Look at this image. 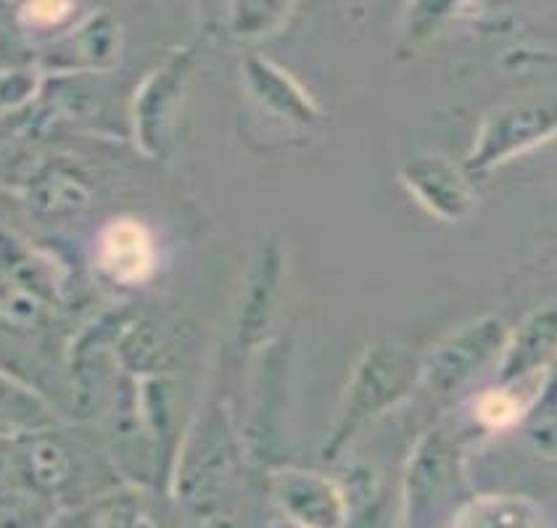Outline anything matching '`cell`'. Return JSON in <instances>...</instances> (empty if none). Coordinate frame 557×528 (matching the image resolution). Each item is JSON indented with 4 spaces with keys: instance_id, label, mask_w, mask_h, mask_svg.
Returning a JSON list of instances; mask_svg holds the SVG:
<instances>
[{
    "instance_id": "cell-1",
    "label": "cell",
    "mask_w": 557,
    "mask_h": 528,
    "mask_svg": "<svg viewBox=\"0 0 557 528\" xmlns=\"http://www.w3.org/2000/svg\"><path fill=\"white\" fill-rule=\"evenodd\" d=\"M277 500L299 528H338L344 520L342 492L331 481L309 474H283L277 478Z\"/></svg>"
},
{
    "instance_id": "cell-2",
    "label": "cell",
    "mask_w": 557,
    "mask_h": 528,
    "mask_svg": "<svg viewBox=\"0 0 557 528\" xmlns=\"http://www.w3.org/2000/svg\"><path fill=\"white\" fill-rule=\"evenodd\" d=\"M101 265L116 283H140L153 267V246L146 228L116 220L101 235Z\"/></svg>"
},
{
    "instance_id": "cell-3",
    "label": "cell",
    "mask_w": 557,
    "mask_h": 528,
    "mask_svg": "<svg viewBox=\"0 0 557 528\" xmlns=\"http://www.w3.org/2000/svg\"><path fill=\"white\" fill-rule=\"evenodd\" d=\"M14 463L22 470L24 481L42 494L61 492L74 478V457L70 446L59 437L40 433L18 446Z\"/></svg>"
},
{
    "instance_id": "cell-4",
    "label": "cell",
    "mask_w": 557,
    "mask_h": 528,
    "mask_svg": "<svg viewBox=\"0 0 557 528\" xmlns=\"http://www.w3.org/2000/svg\"><path fill=\"white\" fill-rule=\"evenodd\" d=\"M407 177L438 214H466L468 188L447 161H418L407 170Z\"/></svg>"
},
{
    "instance_id": "cell-5",
    "label": "cell",
    "mask_w": 557,
    "mask_h": 528,
    "mask_svg": "<svg viewBox=\"0 0 557 528\" xmlns=\"http://www.w3.org/2000/svg\"><path fill=\"white\" fill-rule=\"evenodd\" d=\"M35 207L42 217H72L88 207L90 188L83 177L66 170H48L33 188Z\"/></svg>"
},
{
    "instance_id": "cell-6",
    "label": "cell",
    "mask_w": 557,
    "mask_h": 528,
    "mask_svg": "<svg viewBox=\"0 0 557 528\" xmlns=\"http://www.w3.org/2000/svg\"><path fill=\"white\" fill-rule=\"evenodd\" d=\"M72 53L70 59L74 64L85 66H103L114 59L116 48H120V33H116L114 19L109 14H98L90 19L83 29H77L70 42Z\"/></svg>"
},
{
    "instance_id": "cell-7",
    "label": "cell",
    "mask_w": 557,
    "mask_h": 528,
    "mask_svg": "<svg viewBox=\"0 0 557 528\" xmlns=\"http://www.w3.org/2000/svg\"><path fill=\"white\" fill-rule=\"evenodd\" d=\"M455 528H540L531 505L518 500H484L470 505Z\"/></svg>"
},
{
    "instance_id": "cell-8",
    "label": "cell",
    "mask_w": 557,
    "mask_h": 528,
    "mask_svg": "<svg viewBox=\"0 0 557 528\" xmlns=\"http://www.w3.org/2000/svg\"><path fill=\"white\" fill-rule=\"evenodd\" d=\"M42 320V304L33 291H27L24 285L11 283L5 288H0V326L9 328V331L24 333L35 331Z\"/></svg>"
},
{
    "instance_id": "cell-9",
    "label": "cell",
    "mask_w": 557,
    "mask_h": 528,
    "mask_svg": "<svg viewBox=\"0 0 557 528\" xmlns=\"http://www.w3.org/2000/svg\"><path fill=\"white\" fill-rule=\"evenodd\" d=\"M101 528H159V520L138 496H111L98 507Z\"/></svg>"
},
{
    "instance_id": "cell-10",
    "label": "cell",
    "mask_w": 557,
    "mask_h": 528,
    "mask_svg": "<svg viewBox=\"0 0 557 528\" xmlns=\"http://www.w3.org/2000/svg\"><path fill=\"white\" fill-rule=\"evenodd\" d=\"M0 528H37V507L27 494L0 489Z\"/></svg>"
},
{
    "instance_id": "cell-11",
    "label": "cell",
    "mask_w": 557,
    "mask_h": 528,
    "mask_svg": "<svg viewBox=\"0 0 557 528\" xmlns=\"http://www.w3.org/2000/svg\"><path fill=\"white\" fill-rule=\"evenodd\" d=\"M479 415L492 426H505V422L518 418V405L512 396H507L505 391H492L481 400L479 405Z\"/></svg>"
},
{
    "instance_id": "cell-12",
    "label": "cell",
    "mask_w": 557,
    "mask_h": 528,
    "mask_svg": "<svg viewBox=\"0 0 557 528\" xmlns=\"http://www.w3.org/2000/svg\"><path fill=\"white\" fill-rule=\"evenodd\" d=\"M70 5H27L24 14L33 19L35 24H55L59 19H64L70 14Z\"/></svg>"
},
{
    "instance_id": "cell-13",
    "label": "cell",
    "mask_w": 557,
    "mask_h": 528,
    "mask_svg": "<svg viewBox=\"0 0 557 528\" xmlns=\"http://www.w3.org/2000/svg\"><path fill=\"white\" fill-rule=\"evenodd\" d=\"M281 528H299V526H294V524H288V526H281Z\"/></svg>"
}]
</instances>
